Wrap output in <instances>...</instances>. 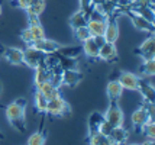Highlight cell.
<instances>
[{
  "mask_svg": "<svg viewBox=\"0 0 155 145\" xmlns=\"http://www.w3.org/2000/svg\"><path fill=\"white\" fill-rule=\"evenodd\" d=\"M141 145H155V142H154V139H147V141H143Z\"/></svg>",
  "mask_w": 155,
  "mask_h": 145,
  "instance_id": "38",
  "label": "cell"
},
{
  "mask_svg": "<svg viewBox=\"0 0 155 145\" xmlns=\"http://www.w3.org/2000/svg\"><path fill=\"white\" fill-rule=\"evenodd\" d=\"M103 116L113 126H123L125 124V115H123L122 107L119 106V102H110L107 110L103 113Z\"/></svg>",
  "mask_w": 155,
  "mask_h": 145,
  "instance_id": "3",
  "label": "cell"
},
{
  "mask_svg": "<svg viewBox=\"0 0 155 145\" xmlns=\"http://www.w3.org/2000/svg\"><path fill=\"white\" fill-rule=\"evenodd\" d=\"M36 91L42 93L48 100H51V99H54V97H57V96H61L60 89H58V87H55L51 81H45V83L38 84V86H36Z\"/></svg>",
  "mask_w": 155,
  "mask_h": 145,
  "instance_id": "18",
  "label": "cell"
},
{
  "mask_svg": "<svg viewBox=\"0 0 155 145\" xmlns=\"http://www.w3.org/2000/svg\"><path fill=\"white\" fill-rule=\"evenodd\" d=\"M78 2H80V10H83V12L88 16L90 10H91V7H93L91 0H78Z\"/></svg>",
  "mask_w": 155,
  "mask_h": 145,
  "instance_id": "34",
  "label": "cell"
},
{
  "mask_svg": "<svg viewBox=\"0 0 155 145\" xmlns=\"http://www.w3.org/2000/svg\"><path fill=\"white\" fill-rule=\"evenodd\" d=\"M31 45L34 48L39 49L41 52H44V54H54V52H57L61 48V45L58 42L52 41V39H48L47 36L45 38H41V39H35Z\"/></svg>",
  "mask_w": 155,
  "mask_h": 145,
  "instance_id": "8",
  "label": "cell"
},
{
  "mask_svg": "<svg viewBox=\"0 0 155 145\" xmlns=\"http://www.w3.org/2000/svg\"><path fill=\"white\" fill-rule=\"evenodd\" d=\"M74 35H75V39L80 41V42H84L86 39L91 38V35H90V32H88L87 26H81V28L74 29Z\"/></svg>",
  "mask_w": 155,
  "mask_h": 145,
  "instance_id": "31",
  "label": "cell"
},
{
  "mask_svg": "<svg viewBox=\"0 0 155 145\" xmlns=\"http://www.w3.org/2000/svg\"><path fill=\"white\" fill-rule=\"evenodd\" d=\"M128 138V131L123 126H115L109 133V139L113 142V145H125Z\"/></svg>",
  "mask_w": 155,
  "mask_h": 145,
  "instance_id": "14",
  "label": "cell"
},
{
  "mask_svg": "<svg viewBox=\"0 0 155 145\" xmlns=\"http://www.w3.org/2000/svg\"><path fill=\"white\" fill-rule=\"evenodd\" d=\"M28 29L31 31L32 34V38L35 39H41V38H45V31H44V26L41 23H34V25H29Z\"/></svg>",
  "mask_w": 155,
  "mask_h": 145,
  "instance_id": "30",
  "label": "cell"
},
{
  "mask_svg": "<svg viewBox=\"0 0 155 145\" xmlns=\"http://www.w3.org/2000/svg\"><path fill=\"white\" fill-rule=\"evenodd\" d=\"M71 107L70 104L62 99L61 96H57L51 100H48V106H47V115H49L51 117H62L65 115H70Z\"/></svg>",
  "mask_w": 155,
  "mask_h": 145,
  "instance_id": "2",
  "label": "cell"
},
{
  "mask_svg": "<svg viewBox=\"0 0 155 145\" xmlns=\"http://www.w3.org/2000/svg\"><path fill=\"white\" fill-rule=\"evenodd\" d=\"M125 15L130 19L132 25H134L138 31H143V32L154 34V23H152V22L147 21L145 18H142V16H139V15L130 12V10H128V9H125Z\"/></svg>",
  "mask_w": 155,
  "mask_h": 145,
  "instance_id": "5",
  "label": "cell"
},
{
  "mask_svg": "<svg viewBox=\"0 0 155 145\" xmlns=\"http://www.w3.org/2000/svg\"><path fill=\"white\" fill-rule=\"evenodd\" d=\"M106 91H107V97L110 102H119L123 94V87L117 80H110L106 86Z\"/></svg>",
  "mask_w": 155,
  "mask_h": 145,
  "instance_id": "13",
  "label": "cell"
},
{
  "mask_svg": "<svg viewBox=\"0 0 155 145\" xmlns=\"http://www.w3.org/2000/svg\"><path fill=\"white\" fill-rule=\"evenodd\" d=\"M88 144L90 145H113V142L109 139V137L103 135L100 132H91L88 133Z\"/></svg>",
  "mask_w": 155,
  "mask_h": 145,
  "instance_id": "24",
  "label": "cell"
},
{
  "mask_svg": "<svg viewBox=\"0 0 155 145\" xmlns=\"http://www.w3.org/2000/svg\"><path fill=\"white\" fill-rule=\"evenodd\" d=\"M5 58L12 65H22L23 64V51L19 48H5L3 52Z\"/></svg>",
  "mask_w": 155,
  "mask_h": 145,
  "instance_id": "15",
  "label": "cell"
},
{
  "mask_svg": "<svg viewBox=\"0 0 155 145\" xmlns=\"http://www.w3.org/2000/svg\"><path fill=\"white\" fill-rule=\"evenodd\" d=\"M45 6H47V2L45 0H32L31 5L26 7L28 15H35V16H41L45 10Z\"/></svg>",
  "mask_w": 155,
  "mask_h": 145,
  "instance_id": "25",
  "label": "cell"
},
{
  "mask_svg": "<svg viewBox=\"0 0 155 145\" xmlns=\"http://www.w3.org/2000/svg\"><path fill=\"white\" fill-rule=\"evenodd\" d=\"M99 60H103L106 62H113L117 60V49L115 44L104 42L99 48Z\"/></svg>",
  "mask_w": 155,
  "mask_h": 145,
  "instance_id": "11",
  "label": "cell"
},
{
  "mask_svg": "<svg viewBox=\"0 0 155 145\" xmlns=\"http://www.w3.org/2000/svg\"><path fill=\"white\" fill-rule=\"evenodd\" d=\"M136 54L139 57H142L143 60H152L155 58V38H154V34H151L148 39L142 42L139 45V48L135 51Z\"/></svg>",
  "mask_w": 155,
  "mask_h": 145,
  "instance_id": "9",
  "label": "cell"
},
{
  "mask_svg": "<svg viewBox=\"0 0 155 145\" xmlns=\"http://www.w3.org/2000/svg\"><path fill=\"white\" fill-rule=\"evenodd\" d=\"M26 106H28L26 99L20 97V99L13 100L12 103H9L6 107H5L6 119L9 120V124L19 132L26 131V119H25Z\"/></svg>",
  "mask_w": 155,
  "mask_h": 145,
  "instance_id": "1",
  "label": "cell"
},
{
  "mask_svg": "<svg viewBox=\"0 0 155 145\" xmlns=\"http://www.w3.org/2000/svg\"><path fill=\"white\" fill-rule=\"evenodd\" d=\"M45 141H47L45 132H42L39 129V131L34 132L32 135H29L26 145H45Z\"/></svg>",
  "mask_w": 155,
  "mask_h": 145,
  "instance_id": "29",
  "label": "cell"
},
{
  "mask_svg": "<svg viewBox=\"0 0 155 145\" xmlns=\"http://www.w3.org/2000/svg\"><path fill=\"white\" fill-rule=\"evenodd\" d=\"M139 131L147 137L148 139H154L155 137V125H154V116H149L148 120L145 122V124L141 126V129Z\"/></svg>",
  "mask_w": 155,
  "mask_h": 145,
  "instance_id": "28",
  "label": "cell"
},
{
  "mask_svg": "<svg viewBox=\"0 0 155 145\" xmlns=\"http://www.w3.org/2000/svg\"><path fill=\"white\" fill-rule=\"evenodd\" d=\"M20 38H22V41L28 44V45H31L32 42H34V38H32V34H31V31L29 29H23L22 31V34H20Z\"/></svg>",
  "mask_w": 155,
  "mask_h": 145,
  "instance_id": "33",
  "label": "cell"
},
{
  "mask_svg": "<svg viewBox=\"0 0 155 145\" xmlns=\"http://www.w3.org/2000/svg\"><path fill=\"white\" fill-rule=\"evenodd\" d=\"M0 91H2V84H0Z\"/></svg>",
  "mask_w": 155,
  "mask_h": 145,
  "instance_id": "41",
  "label": "cell"
},
{
  "mask_svg": "<svg viewBox=\"0 0 155 145\" xmlns=\"http://www.w3.org/2000/svg\"><path fill=\"white\" fill-rule=\"evenodd\" d=\"M81 48H83V54L90 58V60H99V47L96 45L93 36L81 42Z\"/></svg>",
  "mask_w": 155,
  "mask_h": 145,
  "instance_id": "16",
  "label": "cell"
},
{
  "mask_svg": "<svg viewBox=\"0 0 155 145\" xmlns=\"http://www.w3.org/2000/svg\"><path fill=\"white\" fill-rule=\"evenodd\" d=\"M149 116H151V115L148 113V109H147L145 103L142 104L139 109H136V110L132 113V117H130V119H132V125H134V128H135L136 131L141 129V126L148 120Z\"/></svg>",
  "mask_w": 155,
  "mask_h": 145,
  "instance_id": "12",
  "label": "cell"
},
{
  "mask_svg": "<svg viewBox=\"0 0 155 145\" xmlns=\"http://www.w3.org/2000/svg\"><path fill=\"white\" fill-rule=\"evenodd\" d=\"M87 22H88V16L83 10L78 9L75 13L71 15V18H70V26L74 31V29L81 28V26H87Z\"/></svg>",
  "mask_w": 155,
  "mask_h": 145,
  "instance_id": "20",
  "label": "cell"
},
{
  "mask_svg": "<svg viewBox=\"0 0 155 145\" xmlns=\"http://www.w3.org/2000/svg\"><path fill=\"white\" fill-rule=\"evenodd\" d=\"M117 81L120 83V86L123 87V90H132V91H138L139 87V81L141 78L134 74V73H129V71H123L119 74Z\"/></svg>",
  "mask_w": 155,
  "mask_h": 145,
  "instance_id": "7",
  "label": "cell"
},
{
  "mask_svg": "<svg viewBox=\"0 0 155 145\" xmlns=\"http://www.w3.org/2000/svg\"><path fill=\"white\" fill-rule=\"evenodd\" d=\"M139 73H141L142 77H148V78H152L155 74V58L152 60H143V62L139 67Z\"/></svg>",
  "mask_w": 155,
  "mask_h": 145,
  "instance_id": "23",
  "label": "cell"
},
{
  "mask_svg": "<svg viewBox=\"0 0 155 145\" xmlns=\"http://www.w3.org/2000/svg\"><path fill=\"white\" fill-rule=\"evenodd\" d=\"M106 28V21H90L87 22V29L91 36H103Z\"/></svg>",
  "mask_w": 155,
  "mask_h": 145,
  "instance_id": "21",
  "label": "cell"
},
{
  "mask_svg": "<svg viewBox=\"0 0 155 145\" xmlns=\"http://www.w3.org/2000/svg\"><path fill=\"white\" fill-rule=\"evenodd\" d=\"M83 73H80L77 68L74 70H62L61 73V84L68 87H75L83 80Z\"/></svg>",
  "mask_w": 155,
  "mask_h": 145,
  "instance_id": "10",
  "label": "cell"
},
{
  "mask_svg": "<svg viewBox=\"0 0 155 145\" xmlns=\"http://www.w3.org/2000/svg\"><path fill=\"white\" fill-rule=\"evenodd\" d=\"M138 91L142 94L143 97V102H149V103H154V84L151 81H147V80H141L139 81V87H138Z\"/></svg>",
  "mask_w": 155,
  "mask_h": 145,
  "instance_id": "17",
  "label": "cell"
},
{
  "mask_svg": "<svg viewBox=\"0 0 155 145\" xmlns=\"http://www.w3.org/2000/svg\"><path fill=\"white\" fill-rule=\"evenodd\" d=\"M93 39H94V42H96V45H97V47H99V48H100L101 45H103V44H104V38H103V36H93Z\"/></svg>",
  "mask_w": 155,
  "mask_h": 145,
  "instance_id": "36",
  "label": "cell"
},
{
  "mask_svg": "<svg viewBox=\"0 0 155 145\" xmlns=\"http://www.w3.org/2000/svg\"><path fill=\"white\" fill-rule=\"evenodd\" d=\"M103 120H104L103 113H100V112H93V113L90 115V117H88V120H87L88 133L99 131V126H100V124L103 122Z\"/></svg>",
  "mask_w": 155,
  "mask_h": 145,
  "instance_id": "22",
  "label": "cell"
},
{
  "mask_svg": "<svg viewBox=\"0 0 155 145\" xmlns=\"http://www.w3.org/2000/svg\"><path fill=\"white\" fill-rule=\"evenodd\" d=\"M0 137H2V135H0Z\"/></svg>",
  "mask_w": 155,
  "mask_h": 145,
  "instance_id": "42",
  "label": "cell"
},
{
  "mask_svg": "<svg viewBox=\"0 0 155 145\" xmlns=\"http://www.w3.org/2000/svg\"><path fill=\"white\" fill-rule=\"evenodd\" d=\"M103 38L106 42H110V44H116V41L119 39V26L113 15H110L106 19V28H104Z\"/></svg>",
  "mask_w": 155,
  "mask_h": 145,
  "instance_id": "6",
  "label": "cell"
},
{
  "mask_svg": "<svg viewBox=\"0 0 155 145\" xmlns=\"http://www.w3.org/2000/svg\"><path fill=\"white\" fill-rule=\"evenodd\" d=\"M45 55L47 54L41 52L39 49L34 48L32 45H28V48L23 51V64H26L28 67H31V68H36L38 65L44 64Z\"/></svg>",
  "mask_w": 155,
  "mask_h": 145,
  "instance_id": "4",
  "label": "cell"
},
{
  "mask_svg": "<svg viewBox=\"0 0 155 145\" xmlns=\"http://www.w3.org/2000/svg\"><path fill=\"white\" fill-rule=\"evenodd\" d=\"M60 55L68 57V58H77L78 55L83 54V48L80 47H61L58 51H57Z\"/></svg>",
  "mask_w": 155,
  "mask_h": 145,
  "instance_id": "26",
  "label": "cell"
},
{
  "mask_svg": "<svg viewBox=\"0 0 155 145\" xmlns=\"http://www.w3.org/2000/svg\"><path fill=\"white\" fill-rule=\"evenodd\" d=\"M35 70V77H34V81L35 86H38L41 83H45V81H49L51 77H52V70H49L48 67H45L44 64L42 65H38Z\"/></svg>",
  "mask_w": 155,
  "mask_h": 145,
  "instance_id": "19",
  "label": "cell"
},
{
  "mask_svg": "<svg viewBox=\"0 0 155 145\" xmlns=\"http://www.w3.org/2000/svg\"><path fill=\"white\" fill-rule=\"evenodd\" d=\"M125 145H126V144H125ZM128 145H141V144H128Z\"/></svg>",
  "mask_w": 155,
  "mask_h": 145,
  "instance_id": "39",
  "label": "cell"
},
{
  "mask_svg": "<svg viewBox=\"0 0 155 145\" xmlns=\"http://www.w3.org/2000/svg\"><path fill=\"white\" fill-rule=\"evenodd\" d=\"M113 128H115V126H113V125H110L107 120L104 119V120L100 124V126H99V132H100V133H103V135H106V137H109V133L112 132V129H113Z\"/></svg>",
  "mask_w": 155,
  "mask_h": 145,
  "instance_id": "32",
  "label": "cell"
},
{
  "mask_svg": "<svg viewBox=\"0 0 155 145\" xmlns=\"http://www.w3.org/2000/svg\"><path fill=\"white\" fill-rule=\"evenodd\" d=\"M0 15H2V6H0Z\"/></svg>",
  "mask_w": 155,
  "mask_h": 145,
  "instance_id": "40",
  "label": "cell"
},
{
  "mask_svg": "<svg viewBox=\"0 0 155 145\" xmlns=\"http://www.w3.org/2000/svg\"><path fill=\"white\" fill-rule=\"evenodd\" d=\"M106 0H91V5L93 6H99V5H103Z\"/></svg>",
  "mask_w": 155,
  "mask_h": 145,
  "instance_id": "37",
  "label": "cell"
},
{
  "mask_svg": "<svg viewBox=\"0 0 155 145\" xmlns=\"http://www.w3.org/2000/svg\"><path fill=\"white\" fill-rule=\"evenodd\" d=\"M31 2H32V0H16L18 6L22 7V9H26V7L31 5Z\"/></svg>",
  "mask_w": 155,
  "mask_h": 145,
  "instance_id": "35",
  "label": "cell"
},
{
  "mask_svg": "<svg viewBox=\"0 0 155 145\" xmlns=\"http://www.w3.org/2000/svg\"><path fill=\"white\" fill-rule=\"evenodd\" d=\"M34 102H35V107H36V110L39 112V113H44L45 115V112H47V106H48V99L42 93L39 91H35V96H34Z\"/></svg>",
  "mask_w": 155,
  "mask_h": 145,
  "instance_id": "27",
  "label": "cell"
}]
</instances>
